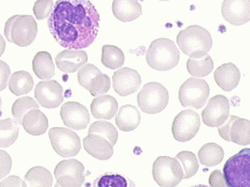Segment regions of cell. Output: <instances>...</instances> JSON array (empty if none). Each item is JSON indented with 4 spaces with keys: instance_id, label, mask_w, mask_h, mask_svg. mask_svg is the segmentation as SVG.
I'll use <instances>...</instances> for the list:
<instances>
[{
    "instance_id": "obj_1",
    "label": "cell",
    "mask_w": 250,
    "mask_h": 187,
    "mask_svg": "<svg viewBox=\"0 0 250 187\" xmlns=\"http://www.w3.org/2000/svg\"><path fill=\"white\" fill-rule=\"evenodd\" d=\"M100 16L89 0H58L47 20L49 31L61 47L86 48L99 32Z\"/></svg>"
},
{
    "instance_id": "obj_2",
    "label": "cell",
    "mask_w": 250,
    "mask_h": 187,
    "mask_svg": "<svg viewBox=\"0 0 250 187\" xmlns=\"http://www.w3.org/2000/svg\"><path fill=\"white\" fill-rule=\"evenodd\" d=\"M176 42L183 54L191 58L203 57L207 55L213 45L209 31L196 24L180 31Z\"/></svg>"
},
{
    "instance_id": "obj_3",
    "label": "cell",
    "mask_w": 250,
    "mask_h": 187,
    "mask_svg": "<svg viewBox=\"0 0 250 187\" xmlns=\"http://www.w3.org/2000/svg\"><path fill=\"white\" fill-rule=\"evenodd\" d=\"M146 62L149 67L156 71L165 72L177 66L180 52L172 40L159 38L153 40L146 51Z\"/></svg>"
},
{
    "instance_id": "obj_4",
    "label": "cell",
    "mask_w": 250,
    "mask_h": 187,
    "mask_svg": "<svg viewBox=\"0 0 250 187\" xmlns=\"http://www.w3.org/2000/svg\"><path fill=\"white\" fill-rule=\"evenodd\" d=\"M4 35L8 41L20 47L31 45L38 35V24L31 16H12L5 22Z\"/></svg>"
},
{
    "instance_id": "obj_5",
    "label": "cell",
    "mask_w": 250,
    "mask_h": 187,
    "mask_svg": "<svg viewBox=\"0 0 250 187\" xmlns=\"http://www.w3.org/2000/svg\"><path fill=\"white\" fill-rule=\"evenodd\" d=\"M224 177L229 187H250V148L242 149L224 164Z\"/></svg>"
},
{
    "instance_id": "obj_6",
    "label": "cell",
    "mask_w": 250,
    "mask_h": 187,
    "mask_svg": "<svg viewBox=\"0 0 250 187\" xmlns=\"http://www.w3.org/2000/svg\"><path fill=\"white\" fill-rule=\"evenodd\" d=\"M168 92L158 82H149L144 85L137 94V104L144 113L156 114L164 111L168 103Z\"/></svg>"
},
{
    "instance_id": "obj_7",
    "label": "cell",
    "mask_w": 250,
    "mask_h": 187,
    "mask_svg": "<svg viewBox=\"0 0 250 187\" xmlns=\"http://www.w3.org/2000/svg\"><path fill=\"white\" fill-rule=\"evenodd\" d=\"M153 177L160 187H176L184 179V172L176 158L160 156L153 162Z\"/></svg>"
},
{
    "instance_id": "obj_8",
    "label": "cell",
    "mask_w": 250,
    "mask_h": 187,
    "mask_svg": "<svg viewBox=\"0 0 250 187\" xmlns=\"http://www.w3.org/2000/svg\"><path fill=\"white\" fill-rule=\"evenodd\" d=\"M210 94L208 84L204 79L190 78L180 87L179 100L183 108L201 109L207 102Z\"/></svg>"
},
{
    "instance_id": "obj_9",
    "label": "cell",
    "mask_w": 250,
    "mask_h": 187,
    "mask_svg": "<svg viewBox=\"0 0 250 187\" xmlns=\"http://www.w3.org/2000/svg\"><path fill=\"white\" fill-rule=\"evenodd\" d=\"M48 136L54 151L62 158H71L81 150V140L77 132L63 127L49 130Z\"/></svg>"
},
{
    "instance_id": "obj_10",
    "label": "cell",
    "mask_w": 250,
    "mask_h": 187,
    "mask_svg": "<svg viewBox=\"0 0 250 187\" xmlns=\"http://www.w3.org/2000/svg\"><path fill=\"white\" fill-rule=\"evenodd\" d=\"M78 82L83 88L89 91L91 95L96 97L107 93L111 87V80L93 64L83 66L77 75Z\"/></svg>"
},
{
    "instance_id": "obj_11",
    "label": "cell",
    "mask_w": 250,
    "mask_h": 187,
    "mask_svg": "<svg viewBox=\"0 0 250 187\" xmlns=\"http://www.w3.org/2000/svg\"><path fill=\"white\" fill-rule=\"evenodd\" d=\"M201 127L198 113L192 110H185L174 118L172 132L174 139L178 142L191 140L198 134Z\"/></svg>"
},
{
    "instance_id": "obj_12",
    "label": "cell",
    "mask_w": 250,
    "mask_h": 187,
    "mask_svg": "<svg viewBox=\"0 0 250 187\" xmlns=\"http://www.w3.org/2000/svg\"><path fill=\"white\" fill-rule=\"evenodd\" d=\"M83 165L77 159L63 160L54 169L57 183L61 187H81L85 182Z\"/></svg>"
},
{
    "instance_id": "obj_13",
    "label": "cell",
    "mask_w": 250,
    "mask_h": 187,
    "mask_svg": "<svg viewBox=\"0 0 250 187\" xmlns=\"http://www.w3.org/2000/svg\"><path fill=\"white\" fill-rule=\"evenodd\" d=\"M219 135L227 142L239 146L250 144V120L239 116H229L226 124L218 127Z\"/></svg>"
},
{
    "instance_id": "obj_14",
    "label": "cell",
    "mask_w": 250,
    "mask_h": 187,
    "mask_svg": "<svg viewBox=\"0 0 250 187\" xmlns=\"http://www.w3.org/2000/svg\"><path fill=\"white\" fill-rule=\"evenodd\" d=\"M229 116V100L222 94L211 97L202 113V121L209 127H221Z\"/></svg>"
},
{
    "instance_id": "obj_15",
    "label": "cell",
    "mask_w": 250,
    "mask_h": 187,
    "mask_svg": "<svg viewBox=\"0 0 250 187\" xmlns=\"http://www.w3.org/2000/svg\"><path fill=\"white\" fill-rule=\"evenodd\" d=\"M62 92V87L55 80L42 81L35 87V97L43 108L54 109L63 101Z\"/></svg>"
},
{
    "instance_id": "obj_16",
    "label": "cell",
    "mask_w": 250,
    "mask_h": 187,
    "mask_svg": "<svg viewBox=\"0 0 250 187\" xmlns=\"http://www.w3.org/2000/svg\"><path fill=\"white\" fill-rule=\"evenodd\" d=\"M61 117L66 127L75 130L87 128L90 122L88 109L82 104L75 101H69L62 104Z\"/></svg>"
},
{
    "instance_id": "obj_17",
    "label": "cell",
    "mask_w": 250,
    "mask_h": 187,
    "mask_svg": "<svg viewBox=\"0 0 250 187\" xmlns=\"http://www.w3.org/2000/svg\"><path fill=\"white\" fill-rule=\"evenodd\" d=\"M221 13L225 21L241 26L250 21V0H224Z\"/></svg>"
},
{
    "instance_id": "obj_18",
    "label": "cell",
    "mask_w": 250,
    "mask_h": 187,
    "mask_svg": "<svg viewBox=\"0 0 250 187\" xmlns=\"http://www.w3.org/2000/svg\"><path fill=\"white\" fill-rule=\"evenodd\" d=\"M112 80L114 90L122 97L135 93L142 82L139 73L128 67H124L115 72Z\"/></svg>"
},
{
    "instance_id": "obj_19",
    "label": "cell",
    "mask_w": 250,
    "mask_h": 187,
    "mask_svg": "<svg viewBox=\"0 0 250 187\" xmlns=\"http://www.w3.org/2000/svg\"><path fill=\"white\" fill-rule=\"evenodd\" d=\"M87 61V53L81 50H65L59 53L55 58L58 70L64 73H76Z\"/></svg>"
},
{
    "instance_id": "obj_20",
    "label": "cell",
    "mask_w": 250,
    "mask_h": 187,
    "mask_svg": "<svg viewBox=\"0 0 250 187\" xmlns=\"http://www.w3.org/2000/svg\"><path fill=\"white\" fill-rule=\"evenodd\" d=\"M83 146L88 154L100 161H106L113 156V146L101 135L88 134L83 139Z\"/></svg>"
},
{
    "instance_id": "obj_21",
    "label": "cell",
    "mask_w": 250,
    "mask_h": 187,
    "mask_svg": "<svg viewBox=\"0 0 250 187\" xmlns=\"http://www.w3.org/2000/svg\"><path fill=\"white\" fill-rule=\"evenodd\" d=\"M214 81L224 92H231L240 83V70L232 62L224 63L219 66L214 73Z\"/></svg>"
},
{
    "instance_id": "obj_22",
    "label": "cell",
    "mask_w": 250,
    "mask_h": 187,
    "mask_svg": "<svg viewBox=\"0 0 250 187\" xmlns=\"http://www.w3.org/2000/svg\"><path fill=\"white\" fill-rule=\"evenodd\" d=\"M112 12L119 21L130 22L142 15V6L138 0H113Z\"/></svg>"
},
{
    "instance_id": "obj_23",
    "label": "cell",
    "mask_w": 250,
    "mask_h": 187,
    "mask_svg": "<svg viewBox=\"0 0 250 187\" xmlns=\"http://www.w3.org/2000/svg\"><path fill=\"white\" fill-rule=\"evenodd\" d=\"M90 109L97 120H111L118 112V101L111 95H99L92 101Z\"/></svg>"
},
{
    "instance_id": "obj_24",
    "label": "cell",
    "mask_w": 250,
    "mask_h": 187,
    "mask_svg": "<svg viewBox=\"0 0 250 187\" xmlns=\"http://www.w3.org/2000/svg\"><path fill=\"white\" fill-rule=\"evenodd\" d=\"M21 125L25 132L31 135L39 136L45 133L48 129V120L40 110L33 109L24 114Z\"/></svg>"
},
{
    "instance_id": "obj_25",
    "label": "cell",
    "mask_w": 250,
    "mask_h": 187,
    "mask_svg": "<svg viewBox=\"0 0 250 187\" xmlns=\"http://www.w3.org/2000/svg\"><path fill=\"white\" fill-rule=\"evenodd\" d=\"M141 113L135 106L126 104L119 109L115 117V123L123 132H131L141 123Z\"/></svg>"
},
{
    "instance_id": "obj_26",
    "label": "cell",
    "mask_w": 250,
    "mask_h": 187,
    "mask_svg": "<svg viewBox=\"0 0 250 187\" xmlns=\"http://www.w3.org/2000/svg\"><path fill=\"white\" fill-rule=\"evenodd\" d=\"M34 73L40 79H51L55 75V66L52 56L47 51L37 53L32 60Z\"/></svg>"
},
{
    "instance_id": "obj_27",
    "label": "cell",
    "mask_w": 250,
    "mask_h": 187,
    "mask_svg": "<svg viewBox=\"0 0 250 187\" xmlns=\"http://www.w3.org/2000/svg\"><path fill=\"white\" fill-rule=\"evenodd\" d=\"M33 87V78L28 72L23 70L16 72L9 78V90L16 96L27 94L32 90Z\"/></svg>"
},
{
    "instance_id": "obj_28",
    "label": "cell",
    "mask_w": 250,
    "mask_h": 187,
    "mask_svg": "<svg viewBox=\"0 0 250 187\" xmlns=\"http://www.w3.org/2000/svg\"><path fill=\"white\" fill-rule=\"evenodd\" d=\"M200 163L204 166L214 167L222 162L224 157V149L219 145L210 142L204 145L198 153Z\"/></svg>"
},
{
    "instance_id": "obj_29",
    "label": "cell",
    "mask_w": 250,
    "mask_h": 187,
    "mask_svg": "<svg viewBox=\"0 0 250 187\" xmlns=\"http://www.w3.org/2000/svg\"><path fill=\"white\" fill-rule=\"evenodd\" d=\"M92 187H137L133 180L122 173L108 172L95 179Z\"/></svg>"
},
{
    "instance_id": "obj_30",
    "label": "cell",
    "mask_w": 250,
    "mask_h": 187,
    "mask_svg": "<svg viewBox=\"0 0 250 187\" xmlns=\"http://www.w3.org/2000/svg\"><path fill=\"white\" fill-rule=\"evenodd\" d=\"M28 187H52L53 177L51 172L43 167L31 168L24 175Z\"/></svg>"
},
{
    "instance_id": "obj_31",
    "label": "cell",
    "mask_w": 250,
    "mask_h": 187,
    "mask_svg": "<svg viewBox=\"0 0 250 187\" xmlns=\"http://www.w3.org/2000/svg\"><path fill=\"white\" fill-rule=\"evenodd\" d=\"M186 67L192 76L203 78L214 70V61L208 54L201 58L190 57L188 59Z\"/></svg>"
},
{
    "instance_id": "obj_32",
    "label": "cell",
    "mask_w": 250,
    "mask_h": 187,
    "mask_svg": "<svg viewBox=\"0 0 250 187\" xmlns=\"http://www.w3.org/2000/svg\"><path fill=\"white\" fill-rule=\"evenodd\" d=\"M20 134V127L12 118L0 120V148H8L14 144Z\"/></svg>"
},
{
    "instance_id": "obj_33",
    "label": "cell",
    "mask_w": 250,
    "mask_h": 187,
    "mask_svg": "<svg viewBox=\"0 0 250 187\" xmlns=\"http://www.w3.org/2000/svg\"><path fill=\"white\" fill-rule=\"evenodd\" d=\"M103 66L110 70H117L125 63V56L119 47L113 45H104L101 58Z\"/></svg>"
},
{
    "instance_id": "obj_34",
    "label": "cell",
    "mask_w": 250,
    "mask_h": 187,
    "mask_svg": "<svg viewBox=\"0 0 250 187\" xmlns=\"http://www.w3.org/2000/svg\"><path fill=\"white\" fill-rule=\"evenodd\" d=\"M176 158L182 165L184 179L191 178L198 173L199 164L194 153L188 151H180L176 154Z\"/></svg>"
},
{
    "instance_id": "obj_35",
    "label": "cell",
    "mask_w": 250,
    "mask_h": 187,
    "mask_svg": "<svg viewBox=\"0 0 250 187\" xmlns=\"http://www.w3.org/2000/svg\"><path fill=\"white\" fill-rule=\"evenodd\" d=\"M88 134L101 135L115 146L118 139V132L113 125L107 121H96L91 125Z\"/></svg>"
},
{
    "instance_id": "obj_36",
    "label": "cell",
    "mask_w": 250,
    "mask_h": 187,
    "mask_svg": "<svg viewBox=\"0 0 250 187\" xmlns=\"http://www.w3.org/2000/svg\"><path fill=\"white\" fill-rule=\"evenodd\" d=\"M33 109H39V105L31 97H23L17 99L12 104V113L14 120L19 125H21L24 114Z\"/></svg>"
},
{
    "instance_id": "obj_37",
    "label": "cell",
    "mask_w": 250,
    "mask_h": 187,
    "mask_svg": "<svg viewBox=\"0 0 250 187\" xmlns=\"http://www.w3.org/2000/svg\"><path fill=\"white\" fill-rule=\"evenodd\" d=\"M53 0H37L33 7V12L38 20H43L50 17L54 9Z\"/></svg>"
},
{
    "instance_id": "obj_38",
    "label": "cell",
    "mask_w": 250,
    "mask_h": 187,
    "mask_svg": "<svg viewBox=\"0 0 250 187\" xmlns=\"http://www.w3.org/2000/svg\"><path fill=\"white\" fill-rule=\"evenodd\" d=\"M12 161L10 155L4 150H0V180L10 173Z\"/></svg>"
},
{
    "instance_id": "obj_39",
    "label": "cell",
    "mask_w": 250,
    "mask_h": 187,
    "mask_svg": "<svg viewBox=\"0 0 250 187\" xmlns=\"http://www.w3.org/2000/svg\"><path fill=\"white\" fill-rule=\"evenodd\" d=\"M11 70L9 65L4 61L0 60V92L7 86L8 79L10 76Z\"/></svg>"
},
{
    "instance_id": "obj_40",
    "label": "cell",
    "mask_w": 250,
    "mask_h": 187,
    "mask_svg": "<svg viewBox=\"0 0 250 187\" xmlns=\"http://www.w3.org/2000/svg\"><path fill=\"white\" fill-rule=\"evenodd\" d=\"M209 184L210 187H229L226 184L224 174L221 170H215L210 173L209 177Z\"/></svg>"
},
{
    "instance_id": "obj_41",
    "label": "cell",
    "mask_w": 250,
    "mask_h": 187,
    "mask_svg": "<svg viewBox=\"0 0 250 187\" xmlns=\"http://www.w3.org/2000/svg\"><path fill=\"white\" fill-rule=\"evenodd\" d=\"M0 187H28V186L20 177L11 175L0 182Z\"/></svg>"
},
{
    "instance_id": "obj_42",
    "label": "cell",
    "mask_w": 250,
    "mask_h": 187,
    "mask_svg": "<svg viewBox=\"0 0 250 187\" xmlns=\"http://www.w3.org/2000/svg\"><path fill=\"white\" fill-rule=\"evenodd\" d=\"M5 46H6V43H5V39L2 35H0V57L5 52Z\"/></svg>"
},
{
    "instance_id": "obj_43",
    "label": "cell",
    "mask_w": 250,
    "mask_h": 187,
    "mask_svg": "<svg viewBox=\"0 0 250 187\" xmlns=\"http://www.w3.org/2000/svg\"><path fill=\"white\" fill-rule=\"evenodd\" d=\"M2 115V99L0 97V117Z\"/></svg>"
},
{
    "instance_id": "obj_44",
    "label": "cell",
    "mask_w": 250,
    "mask_h": 187,
    "mask_svg": "<svg viewBox=\"0 0 250 187\" xmlns=\"http://www.w3.org/2000/svg\"><path fill=\"white\" fill-rule=\"evenodd\" d=\"M208 187V186H206V185H202V184H198V185L192 186V187Z\"/></svg>"
},
{
    "instance_id": "obj_45",
    "label": "cell",
    "mask_w": 250,
    "mask_h": 187,
    "mask_svg": "<svg viewBox=\"0 0 250 187\" xmlns=\"http://www.w3.org/2000/svg\"><path fill=\"white\" fill-rule=\"evenodd\" d=\"M54 187H61V186L59 185V184L57 183V184H55V186H54Z\"/></svg>"
},
{
    "instance_id": "obj_46",
    "label": "cell",
    "mask_w": 250,
    "mask_h": 187,
    "mask_svg": "<svg viewBox=\"0 0 250 187\" xmlns=\"http://www.w3.org/2000/svg\"><path fill=\"white\" fill-rule=\"evenodd\" d=\"M160 1H164H164H168V0H160Z\"/></svg>"
}]
</instances>
